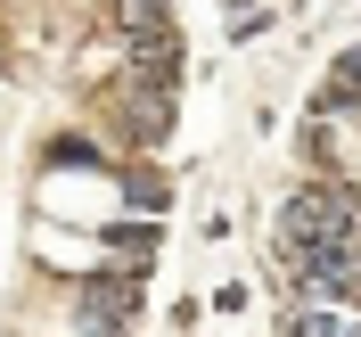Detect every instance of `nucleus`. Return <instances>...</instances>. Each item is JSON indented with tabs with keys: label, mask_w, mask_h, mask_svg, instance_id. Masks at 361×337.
<instances>
[{
	"label": "nucleus",
	"mask_w": 361,
	"mask_h": 337,
	"mask_svg": "<svg viewBox=\"0 0 361 337\" xmlns=\"http://www.w3.org/2000/svg\"><path fill=\"white\" fill-rule=\"evenodd\" d=\"M132 74H148V83L173 90V74H180V42H173V25H140V33H132Z\"/></svg>",
	"instance_id": "nucleus-1"
},
{
	"label": "nucleus",
	"mask_w": 361,
	"mask_h": 337,
	"mask_svg": "<svg viewBox=\"0 0 361 337\" xmlns=\"http://www.w3.org/2000/svg\"><path fill=\"white\" fill-rule=\"evenodd\" d=\"M132 305H140L132 280H99V288L82 296V329H123V321H132Z\"/></svg>",
	"instance_id": "nucleus-2"
},
{
	"label": "nucleus",
	"mask_w": 361,
	"mask_h": 337,
	"mask_svg": "<svg viewBox=\"0 0 361 337\" xmlns=\"http://www.w3.org/2000/svg\"><path fill=\"white\" fill-rule=\"evenodd\" d=\"M115 25L140 33V25H164V0H115Z\"/></svg>",
	"instance_id": "nucleus-3"
},
{
	"label": "nucleus",
	"mask_w": 361,
	"mask_h": 337,
	"mask_svg": "<svg viewBox=\"0 0 361 337\" xmlns=\"http://www.w3.org/2000/svg\"><path fill=\"white\" fill-rule=\"evenodd\" d=\"M123 198H132V206H157V214H164V181H157V173H123Z\"/></svg>",
	"instance_id": "nucleus-4"
}]
</instances>
